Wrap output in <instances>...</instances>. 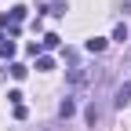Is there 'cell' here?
Segmentation results:
<instances>
[{
  "label": "cell",
  "mask_w": 131,
  "mask_h": 131,
  "mask_svg": "<svg viewBox=\"0 0 131 131\" xmlns=\"http://www.w3.org/2000/svg\"><path fill=\"white\" fill-rule=\"evenodd\" d=\"M131 102V84H127V80H124V84L117 88V95H113V106H117V109H124Z\"/></svg>",
  "instance_id": "1"
},
{
  "label": "cell",
  "mask_w": 131,
  "mask_h": 131,
  "mask_svg": "<svg viewBox=\"0 0 131 131\" xmlns=\"http://www.w3.org/2000/svg\"><path fill=\"white\" fill-rule=\"evenodd\" d=\"M73 113H77V102H73V98H62V106H58V117H62V120H69Z\"/></svg>",
  "instance_id": "2"
},
{
  "label": "cell",
  "mask_w": 131,
  "mask_h": 131,
  "mask_svg": "<svg viewBox=\"0 0 131 131\" xmlns=\"http://www.w3.org/2000/svg\"><path fill=\"white\" fill-rule=\"evenodd\" d=\"M84 117H88V124L95 127L98 120H102V106H98V102H91V106H88V113H84Z\"/></svg>",
  "instance_id": "3"
},
{
  "label": "cell",
  "mask_w": 131,
  "mask_h": 131,
  "mask_svg": "<svg viewBox=\"0 0 131 131\" xmlns=\"http://www.w3.org/2000/svg\"><path fill=\"white\" fill-rule=\"evenodd\" d=\"M84 47H88L91 55H98V51H106V40H102V37H91V40H88Z\"/></svg>",
  "instance_id": "4"
},
{
  "label": "cell",
  "mask_w": 131,
  "mask_h": 131,
  "mask_svg": "<svg viewBox=\"0 0 131 131\" xmlns=\"http://www.w3.org/2000/svg\"><path fill=\"white\" fill-rule=\"evenodd\" d=\"M7 73H11L15 80H22V77H26L29 69H26V66H22V62H11V66H7Z\"/></svg>",
  "instance_id": "5"
},
{
  "label": "cell",
  "mask_w": 131,
  "mask_h": 131,
  "mask_svg": "<svg viewBox=\"0 0 131 131\" xmlns=\"http://www.w3.org/2000/svg\"><path fill=\"white\" fill-rule=\"evenodd\" d=\"M37 69H44V73H47V69H55V58H47V55H40V58H37Z\"/></svg>",
  "instance_id": "6"
},
{
  "label": "cell",
  "mask_w": 131,
  "mask_h": 131,
  "mask_svg": "<svg viewBox=\"0 0 131 131\" xmlns=\"http://www.w3.org/2000/svg\"><path fill=\"white\" fill-rule=\"evenodd\" d=\"M113 40L124 44V40H127V26H117V29H113Z\"/></svg>",
  "instance_id": "7"
}]
</instances>
